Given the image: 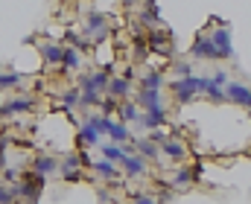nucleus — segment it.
Masks as SVG:
<instances>
[{
    "label": "nucleus",
    "mask_w": 251,
    "mask_h": 204,
    "mask_svg": "<svg viewBox=\"0 0 251 204\" xmlns=\"http://www.w3.org/2000/svg\"><path fill=\"white\" fill-rule=\"evenodd\" d=\"M44 184H47V178H44V175H38L35 169H29V172H24V175H21V181L15 184V196H21V199H26V202H38V196H41Z\"/></svg>",
    "instance_id": "nucleus-1"
},
{
    "label": "nucleus",
    "mask_w": 251,
    "mask_h": 204,
    "mask_svg": "<svg viewBox=\"0 0 251 204\" xmlns=\"http://www.w3.org/2000/svg\"><path fill=\"white\" fill-rule=\"evenodd\" d=\"M201 85H204V79L190 73V76H181V79H173L170 82V91L176 93L178 102H190L196 93H201Z\"/></svg>",
    "instance_id": "nucleus-2"
},
{
    "label": "nucleus",
    "mask_w": 251,
    "mask_h": 204,
    "mask_svg": "<svg viewBox=\"0 0 251 204\" xmlns=\"http://www.w3.org/2000/svg\"><path fill=\"white\" fill-rule=\"evenodd\" d=\"M146 47H149V53H158V56L170 59L173 56V32H167V29H149L146 32Z\"/></svg>",
    "instance_id": "nucleus-3"
},
{
    "label": "nucleus",
    "mask_w": 251,
    "mask_h": 204,
    "mask_svg": "<svg viewBox=\"0 0 251 204\" xmlns=\"http://www.w3.org/2000/svg\"><path fill=\"white\" fill-rule=\"evenodd\" d=\"M207 38H210V47H213V59H216V62H219V59H231V56H234V41H231L228 26L213 29Z\"/></svg>",
    "instance_id": "nucleus-4"
},
{
    "label": "nucleus",
    "mask_w": 251,
    "mask_h": 204,
    "mask_svg": "<svg viewBox=\"0 0 251 204\" xmlns=\"http://www.w3.org/2000/svg\"><path fill=\"white\" fill-rule=\"evenodd\" d=\"M85 32L91 35V44H100L108 38V18L102 12H88L85 15Z\"/></svg>",
    "instance_id": "nucleus-5"
},
{
    "label": "nucleus",
    "mask_w": 251,
    "mask_h": 204,
    "mask_svg": "<svg viewBox=\"0 0 251 204\" xmlns=\"http://www.w3.org/2000/svg\"><path fill=\"white\" fill-rule=\"evenodd\" d=\"M108 73L105 70H97V73H88V76H79V91L82 93H97V96H102L105 91H108Z\"/></svg>",
    "instance_id": "nucleus-6"
},
{
    "label": "nucleus",
    "mask_w": 251,
    "mask_h": 204,
    "mask_svg": "<svg viewBox=\"0 0 251 204\" xmlns=\"http://www.w3.org/2000/svg\"><path fill=\"white\" fill-rule=\"evenodd\" d=\"M222 91H225V99H228V102H237L240 108H251V88H249V85L225 82V85H222Z\"/></svg>",
    "instance_id": "nucleus-7"
},
{
    "label": "nucleus",
    "mask_w": 251,
    "mask_h": 204,
    "mask_svg": "<svg viewBox=\"0 0 251 204\" xmlns=\"http://www.w3.org/2000/svg\"><path fill=\"white\" fill-rule=\"evenodd\" d=\"M32 108H35V96H18V99H6V102H0V117H15V114L32 111Z\"/></svg>",
    "instance_id": "nucleus-8"
},
{
    "label": "nucleus",
    "mask_w": 251,
    "mask_h": 204,
    "mask_svg": "<svg viewBox=\"0 0 251 204\" xmlns=\"http://www.w3.org/2000/svg\"><path fill=\"white\" fill-rule=\"evenodd\" d=\"M190 56H193V59H207V62H216V59H213V47H210L207 32H199V35H196V41H193V47H190Z\"/></svg>",
    "instance_id": "nucleus-9"
},
{
    "label": "nucleus",
    "mask_w": 251,
    "mask_h": 204,
    "mask_svg": "<svg viewBox=\"0 0 251 204\" xmlns=\"http://www.w3.org/2000/svg\"><path fill=\"white\" fill-rule=\"evenodd\" d=\"M158 149H161V155H167L173 163H184V160H187V149H184L178 140H170V137H167L164 143H158Z\"/></svg>",
    "instance_id": "nucleus-10"
},
{
    "label": "nucleus",
    "mask_w": 251,
    "mask_h": 204,
    "mask_svg": "<svg viewBox=\"0 0 251 204\" xmlns=\"http://www.w3.org/2000/svg\"><path fill=\"white\" fill-rule=\"evenodd\" d=\"M38 50H41L44 65H50V68H59V65H62L64 47H56V44H50V41H38Z\"/></svg>",
    "instance_id": "nucleus-11"
},
{
    "label": "nucleus",
    "mask_w": 251,
    "mask_h": 204,
    "mask_svg": "<svg viewBox=\"0 0 251 204\" xmlns=\"http://www.w3.org/2000/svg\"><path fill=\"white\" fill-rule=\"evenodd\" d=\"M100 152H102V158H105V160H111V163H123L126 155H131V152H128V146H123V143H102V146H100Z\"/></svg>",
    "instance_id": "nucleus-12"
},
{
    "label": "nucleus",
    "mask_w": 251,
    "mask_h": 204,
    "mask_svg": "<svg viewBox=\"0 0 251 204\" xmlns=\"http://www.w3.org/2000/svg\"><path fill=\"white\" fill-rule=\"evenodd\" d=\"M32 169L38 172V175H53L56 169H59V158L56 155H35V160H32Z\"/></svg>",
    "instance_id": "nucleus-13"
},
{
    "label": "nucleus",
    "mask_w": 251,
    "mask_h": 204,
    "mask_svg": "<svg viewBox=\"0 0 251 204\" xmlns=\"http://www.w3.org/2000/svg\"><path fill=\"white\" fill-rule=\"evenodd\" d=\"M108 96H114V99H126L128 93H131V79H126V76H114V79H108V91H105Z\"/></svg>",
    "instance_id": "nucleus-14"
},
{
    "label": "nucleus",
    "mask_w": 251,
    "mask_h": 204,
    "mask_svg": "<svg viewBox=\"0 0 251 204\" xmlns=\"http://www.w3.org/2000/svg\"><path fill=\"white\" fill-rule=\"evenodd\" d=\"M123 172H126V178H140V175L146 172V158H140V155H126Z\"/></svg>",
    "instance_id": "nucleus-15"
},
{
    "label": "nucleus",
    "mask_w": 251,
    "mask_h": 204,
    "mask_svg": "<svg viewBox=\"0 0 251 204\" xmlns=\"http://www.w3.org/2000/svg\"><path fill=\"white\" fill-rule=\"evenodd\" d=\"M137 105H140V108L164 105V102H161V88H140V91H137Z\"/></svg>",
    "instance_id": "nucleus-16"
},
{
    "label": "nucleus",
    "mask_w": 251,
    "mask_h": 204,
    "mask_svg": "<svg viewBox=\"0 0 251 204\" xmlns=\"http://www.w3.org/2000/svg\"><path fill=\"white\" fill-rule=\"evenodd\" d=\"M134 149H137V155H140V158H149V160H155V158L161 155L158 143H152L149 137H137V140H134Z\"/></svg>",
    "instance_id": "nucleus-17"
},
{
    "label": "nucleus",
    "mask_w": 251,
    "mask_h": 204,
    "mask_svg": "<svg viewBox=\"0 0 251 204\" xmlns=\"http://www.w3.org/2000/svg\"><path fill=\"white\" fill-rule=\"evenodd\" d=\"M105 135L111 137V143H126V140H128V129H126V123H117V120L108 117V123H105Z\"/></svg>",
    "instance_id": "nucleus-18"
},
{
    "label": "nucleus",
    "mask_w": 251,
    "mask_h": 204,
    "mask_svg": "<svg viewBox=\"0 0 251 204\" xmlns=\"http://www.w3.org/2000/svg\"><path fill=\"white\" fill-rule=\"evenodd\" d=\"M100 137H102V135H100L91 123H85V126L76 132V143H79V146H97V143H100Z\"/></svg>",
    "instance_id": "nucleus-19"
},
{
    "label": "nucleus",
    "mask_w": 251,
    "mask_h": 204,
    "mask_svg": "<svg viewBox=\"0 0 251 204\" xmlns=\"http://www.w3.org/2000/svg\"><path fill=\"white\" fill-rule=\"evenodd\" d=\"M62 68L67 70V73L79 70V68H82V53H79V50H73V47H64V53H62Z\"/></svg>",
    "instance_id": "nucleus-20"
},
{
    "label": "nucleus",
    "mask_w": 251,
    "mask_h": 204,
    "mask_svg": "<svg viewBox=\"0 0 251 204\" xmlns=\"http://www.w3.org/2000/svg\"><path fill=\"white\" fill-rule=\"evenodd\" d=\"M117 114H120L123 123H137V117H140V105H134V102H123V99H120Z\"/></svg>",
    "instance_id": "nucleus-21"
},
{
    "label": "nucleus",
    "mask_w": 251,
    "mask_h": 204,
    "mask_svg": "<svg viewBox=\"0 0 251 204\" xmlns=\"http://www.w3.org/2000/svg\"><path fill=\"white\" fill-rule=\"evenodd\" d=\"M201 93H204L207 99H213V102H225V91H222V85H216L213 79H204Z\"/></svg>",
    "instance_id": "nucleus-22"
},
{
    "label": "nucleus",
    "mask_w": 251,
    "mask_h": 204,
    "mask_svg": "<svg viewBox=\"0 0 251 204\" xmlns=\"http://www.w3.org/2000/svg\"><path fill=\"white\" fill-rule=\"evenodd\" d=\"M91 166H94V172L102 175L105 181H114V178H117V166H114L111 160H105V158H102V160H94Z\"/></svg>",
    "instance_id": "nucleus-23"
},
{
    "label": "nucleus",
    "mask_w": 251,
    "mask_h": 204,
    "mask_svg": "<svg viewBox=\"0 0 251 204\" xmlns=\"http://www.w3.org/2000/svg\"><path fill=\"white\" fill-rule=\"evenodd\" d=\"M21 82H24V76H21V73L0 68V91H12V88H18Z\"/></svg>",
    "instance_id": "nucleus-24"
},
{
    "label": "nucleus",
    "mask_w": 251,
    "mask_h": 204,
    "mask_svg": "<svg viewBox=\"0 0 251 204\" xmlns=\"http://www.w3.org/2000/svg\"><path fill=\"white\" fill-rule=\"evenodd\" d=\"M193 181H199V169H181V172L176 175V181H173L170 187H176V190H181V187H190Z\"/></svg>",
    "instance_id": "nucleus-25"
},
{
    "label": "nucleus",
    "mask_w": 251,
    "mask_h": 204,
    "mask_svg": "<svg viewBox=\"0 0 251 204\" xmlns=\"http://www.w3.org/2000/svg\"><path fill=\"white\" fill-rule=\"evenodd\" d=\"M140 21H143L146 26H161V15H158V6H155V0H149V6L143 9Z\"/></svg>",
    "instance_id": "nucleus-26"
},
{
    "label": "nucleus",
    "mask_w": 251,
    "mask_h": 204,
    "mask_svg": "<svg viewBox=\"0 0 251 204\" xmlns=\"http://www.w3.org/2000/svg\"><path fill=\"white\" fill-rule=\"evenodd\" d=\"M140 88H164V73L158 70H149L140 76Z\"/></svg>",
    "instance_id": "nucleus-27"
},
{
    "label": "nucleus",
    "mask_w": 251,
    "mask_h": 204,
    "mask_svg": "<svg viewBox=\"0 0 251 204\" xmlns=\"http://www.w3.org/2000/svg\"><path fill=\"white\" fill-rule=\"evenodd\" d=\"M79 96H82V91H79V88H67V91L62 93V105H64V108L79 105Z\"/></svg>",
    "instance_id": "nucleus-28"
},
{
    "label": "nucleus",
    "mask_w": 251,
    "mask_h": 204,
    "mask_svg": "<svg viewBox=\"0 0 251 204\" xmlns=\"http://www.w3.org/2000/svg\"><path fill=\"white\" fill-rule=\"evenodd\" d=\"M64 38H67V44H70L73 50H88V47H91V38H82V35H76V32H67Z\"/></svg>",
    "instance_id": "nucleus-29"
},
{
    "label": "nucleus",
    "mask_w": 251,
    "mask_h": 204,
    "mask_svg": "<svg viewBox=\"0 0 251 204\" xmlns=\"http://www.w3.org/2000/svg\"><path fill=\"white\" fill-rule=\"evenodd\" d=\"M117 105H120V99H114V96H105V99H100V111H102L105 117H111V114L117 111Z\"/></svg>",
    "instance_id": "nucleus-30"
},
{
    "label": "nucleus",
    "mask_w": 251,
    "mask_h": 204,
    "mask_svg": "<svg viewBox=\"0 0 251 204\" xmlns=\"http://www.w3.org/2000/svg\"><path fill=\"white\" fill-rule=\"evenodd\" d=\"M15 199H18V196H15V187H6V184L0 181V204H12Z\"/></svg>",
    "instance_id": "nucleus-31"
},
{
    "label": "nucleus",
    "mask_w": 251,
    "mask_h": 204,
    "mask_svg": "<svg viewBox=\"0 0 251 204\" xmlns=\"http://www.w3.org/2000/svg\"><path fill=\"white\" fill-rule=\"evenodd\" d=\"M62 178L67 181V184H76V181H82L85 175H82V169H64V172H62Z\"/></svg>",
    "instance_id": "nucleus-32"
},
{
    "label": "nucleus",
    "mask_w": 251,
    "mask_h": 204,
    "mask_svg": "<svg viewBox=\"0 0 251 204\" xmlns=\"http://www.w3.org/2000/svg\"><path fill=\"white\" fill-rule=\"evenodd\" d=\"M173 70H176V76H178V79H181V76H190V73H193L190 62H176V65H173Z\"/></svg>",
    "instance_id": "nucleus-33"
},
{
    "label": "nucleus",
    "mask_w": 251,
    "mask_h": 204,
    "mask_svg": "<svg viewBox=\"0 0 251 204\" xmlns=\"http://www.w3.org/2000/svg\"><path fill=\"white\" fill-rule=\"evenodd\" d=\"M0 178H3V184H12V187L18 184V172H15V169H3Z\"/></svg>",
    "instance_id": "nucleus-34"
},
{
    "label": "nucleus",
    "mask_w": 251,
    "mask_h": 204,
    "mask_svg": "<svg viewBox=\"0 0 251 204\" xmlns=\"http://www.w3.org/2000/svg\"><path fill=\"white\" fill-rule=\"evenodd\" d=\"M131 204H158V199H155V196H134Z\"/></svg>",
    "instance_id": "nucleus-35"
},
{
    "label": "nucleus",
    "mask_w": 251,
    "mask_h": 204,
    "mask_svg": "<svg viewBox=\"0 0 251 204\" xmlns=\"http://www.w3.org/2000/svg\"><path fill=\"white\" fill-rule=\"evenodd\" d=\"M100 202L108 204V202H111V193H108V190H100Z\"/></svg>",
    "instance_id": "nucleus-36"
},
{
    "label": "nucleus",
    "mask_w": 251,
    "mask_h": 204,
    "mask_svg": "<svg viewBox=\"0 0 251 204\" xmlns=\"http://www.w3.org/2000/svg\"><path fill=\"white\" fill-rule=\"evenodd\" d=\"M134 3H137V0H123V6H134Z\"/></svg>",
    "instance_id": "nucleus-37"
},
{
    "label": "nucleus",
    "mask_w": 251,
    "mask_h": 204,
    "mask_svg": "<svg viewBox=\"0 0 251 204\" xmlns=\"http://www.w3.org/2000/svg\"><path fill=\"white\" fill-rule=\"evenodd\" d=\"M0 169H3V163H0Z\"/></svg>",
    "instance_id": "nucleus-38"
},
{
    "label": "nucleus",
    "mask_w": 251,
    "mask_h": 204,
    "mask_svg": "<svg viewBox=\"0 0 251 204\" xmlns=\"http://www.w3.org/2000/svg\"><path fill=\"white\" fill-rule=\"evenodd\" d=\"M249 114H251V108H249Z\"/></svg>",
    "instance_id": "nucleus-39"
},
{
    "label": "nucleus",
    "mask_w": 251,
    "mask_h": 204,
    "mask_svg": "<svg viewBox=\"0 0 251 204\" xmlns=\"http://www.w3.org/2000/svg\"><path fill=\"white\" fill-rule=\"evenodd\" d=\"M12 204H18V202H12Z\"/></svg>",
    "instance_id": "nucleus-40"
}]
</instances>
